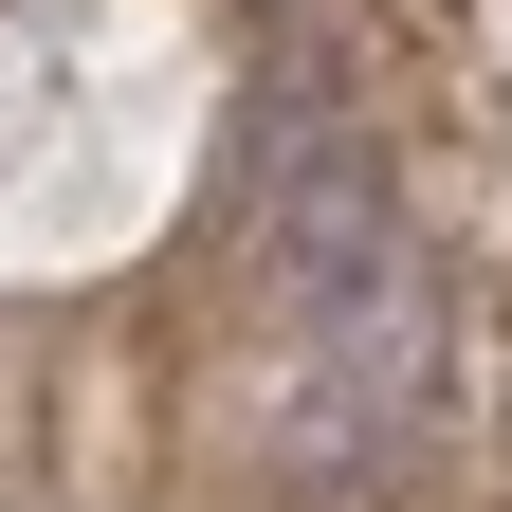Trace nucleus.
Segmentation results:
<instances>
[{
	"mask_svg": "<svg viewBox=\"0 0 512 512\" xmlns=\"http://www.w3.org/2000/svg\"><path fill=\"white\" fill-rule=\"evenodd\" d=\"M256 293H275V330H348V311L403 293V220H384V165L366 128H275V165H256Z\"/></svg>",
	"mask_w": 512,
	"mask_h": 512,
	"instance_id": "nucleus-1",
	"label": "nucleus"
}]
</instances>
